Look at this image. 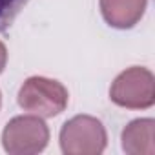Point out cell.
Listing matches in <instances>:
<instances>
[{
	"label": "cell",
	"instance_id": "obj_1",
	"mask_svg": "<svg viewBox=\"0 0 155 155\" xmlns=\"http://www.w3.org/2000/svg\"><path fill=\"white\" fill-rule=\"evenodd\" d=\"M18 104L22 110L49 119L62 113L68 106V90L58 82L46 77H31L18 91Z\"/></svg>",
	"mask_w": 155,
	"mask_h": 155
},
{
	"label": "cell",
	"instance_id": "obj_2",
	"mask_svg": "<svg viewBox=\"0 0 155 155\" xmlns=\"http://www.w3.org/2000/svg\"><path fill=\"white\" fill-rule=\"evenodd\" d=\"M106 130L102 122L90 115H77L60 130V146L68 155H97L106 148Z\"/></svg>",
	"mask_w": 155,
	"mask_h": 155
},
{
	"label": "cell",
	"instance_id": "obj_3",
	"mask_svg": "<svg viewBox=\"0 0 155 155\" xmlns=\"http://www.w3.org/2000/svg\"><path fill=\"white\" fill-rule=\"evenodd\" d=\"M110 97L117 106L130 110H144L155 102V81L150 69L130 68L122 71L111 84Z\"/></svg>",
	"mask_w": 155,
	"mask_h": 155
},
{
	"label": "cell",
	"instance_id": "obj_4",
	"mask_svg": "<svg viewBox=\"0 0 155 155\" xmlns=\"http://www.w3.org/2000/svg\"><path fill=\"white\" fill-rule=\"evenodd\" d=\"M49 140V130L46 122L37 115L15 117L8 122L2 133L4 150L11 155H31L46 148Z\"/></svg>",
	"mask_w": 155,
	"mask_h": 155
},
{
	"label": "cell",
	"instance_id": "obj_5",
	"mask_svg": "<svg viewBox=\"0 0 155 155\" xmlns=\"http://www.w3.org/2000/svg\"><path fill=\"white\" fill-rule=\"evenodd\" d=\"M148 0H101L104 20L119 29L133 28L144 15Z\"/></svg>",
	"mask_w": 155,
	"mask_h": 155
},
{
	"label": "cell",
	"instance_id": "obj_6",
	"mask_svg": "<svg viewBox=\"0 0 155 155\" xmlns=\"http://www.w3.org/2000/svg\"><path fill=\"white\" fill-rule=\"evenodd\" d=\"M155 122L153 119H137L130 122L122 131V148L131 155H153L155 153Z\"/></svg>",
	"mask_w": 155,
	"mask_h": 155
},
{
	"label": "cell",
	"instance_id": "obj_7",
	"mask_svg": "<svg viewBox=\"0 0 155 155\" xmlns=\"http://www.w3.org/2000/svg\"><path fill=\"white\" fill-rule=\"evenodd\" d=\"M28 0H0V33H4L24 9Z\"/></svg>",
	"mask_w": 155,
	"mask_h": 155
},
{
	"label": "cell",
	"instance_id": "obj_8",
	"mask_svg": "<svg viewBox=\"0 0 155 155\" xmlns=\"http://www.w3.org/2000/svg\"><path fill=\"white\" fill-rule=\"evenodd\" d=\"M6 62H8V49L6 46L0 42V73H2V69L6 68Z\"/></svg>",
	"mask_w": 155,
	"mask_h": 155
},
{
	"label": "cell",
	"instance_id": "obj_9",
	"mask_svg": "<svg viewBox=\"0 0 155 155\" xmlns=\"http://www.w3.org/2000/svg\"><path fill=\"white\" fill-rule=\"evenodd\" d=\"M0 106H2V95H0Z\"/></svg>",
	"mask_w": 155,
	"mask_h": 155
}]
</instances>
